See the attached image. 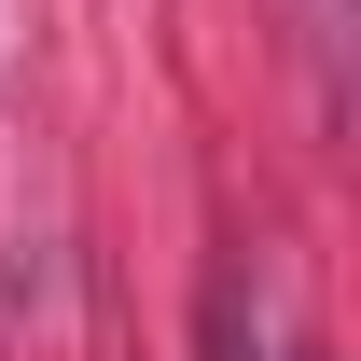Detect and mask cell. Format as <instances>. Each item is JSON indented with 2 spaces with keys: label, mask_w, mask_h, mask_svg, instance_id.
I'll return each mask as SVG.
<instances>
[{
  "label": "cell",
  "mask_w": 361,
  "mask_h": 361,
  "mask_svg": "<svg viewBox=\"0 0 361 361\" xmlns=\"http://www.w3.org/2000/svg\"><path fill=\"white\" fill-rule=\"evenodd\" d=\"M223 361H306V348H278L264 319H250V292H236V278H223Z\"/></svg>",
  "instance_id": "1"
}]
</instances>
